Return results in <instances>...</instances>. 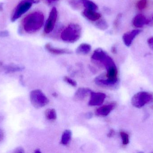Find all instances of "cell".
Masks as SVG:
<instances>
[{
	"instance_id": "cell-25",
	"label": "cell",
	"mask_w": 153,
	"mask_h": 153,
	"mask_svg": "<svg viewBox=\"0 0 153 153\" xmlns=\"http://www.w3.org/2000/svg\"><path fill=\"white\" fill-rule=\"evenodd\" d=\"M64 81L67 82V83L69 84L70 85H71L73 87H75L77 86V83H76V81L74 79L68 77V76H65L64 77Z\"/></svg>"
},
{
	"instance_id": "cell-12",
	"label": "cell",
	"mask_w": 153,
	"mask_h": 153,
	"mask_svg": "<svg viewBox=\"0 0 153 153\" xmlns=\"http://www.w3.org/2000/svg\"><path fill=\"white\" fill-rule=\"evenodd\" d=\"M149 19L143 14H138L135 16L132 21V24L134 27L137 28H141L145 25H148Z\"/></svg>"
},
{
	"instance_id": "cell-6",
	"label": "cell",
	"mask_w": 153,
	"mask_h": 153,
	"mask_svg": "<svg viewBox=\"0 0 153 153\" xmlns=\"http://www.w3.org/2000/svg\"><path fill=\"white\" fill-rule=\"evenodd\" d=\"M58 12L56 7H53L49 13L48 19L45 25V31L46 34L50 33L53 30L57 20Z\"/></svg>"
},
{
	"instance_id": "cell-18",
	"label": "cell",
	"mask_w": 153,
	"mask_h": 153,
	"mask_svg": "<svg viewBox=\"0 0 153 153\" xmlns=\"http://www.w3.org/2000/svg\"><path fill=\"white\" fill-rule=\"evenodd\" d=\"M94 25L97 28L101 30H106L108 28V25L107 22L102 18L94 22Z\"/></svg>"
},
{
	"instance_id": "cell-14",
	"label": "cell",
	"mask_w": 153,
	"mask_h": 153,
	"mask_svg": "<svg viewBox=\"0 0 153 153\" xmlns=\"http://www.w3.org/2000/svg\"><path fill=\"white\" fill-rule=\"evenodd\" d=\"M1 66H2L4 71L6 74L13 73L16 72H21L24 69L23 66L18 65L10 64L4 65L2 64Z\"/></svg>"
},
{
	"instance_id": "cell-27",
	"label": "cell",
	"mask_w": 153,
	"mask_h": 153,
	"mask_svg": "<svg viewBox=\"0 0 153 153\" xmlns=\"http://www.w3.org/2000/svg\"><path fill=\"white\" fill-rule=\"evenodd\" d=\"M13 152L15 153H23L25 152V151H24V149L22 147L19 146V147H17L16 149H14Z\"/></svg>"
},
{
	"instance_id": "cell-8",
	"label": "cell",
	"mask_w": 153,
	"mask_h": 153,
	"mask_svg": "<svg viewBox=\"0 0 153 153\" xmlns=\"http://www.w3.org/2000/svg\"><path fill=\"white\" fill-rule=\"evenodd\" d=\"M142 31L140 29H134L125 33L122 37V40L125 45L127 47L130 46L134 39Z\"/></svg>"
},
{
	"instance_id": "cell-26",
	"label": "cell",
	"mask_w": 153,
	"mask_h": 153,
	"mask_svg": "<svg viewBox=\"0 0 153 153\" xmlns=\"http://www.w3.org/2000/svg\"><path fill=\"white\" fill-rule=\"evenodd\" d=\"M147 43L149 47L153 51V37H151L147 40Z\"/></svg>"
},
{
	"instance_id": "cell-19",
	"label": "cell",
	"mask_w": 153,
	"mask_h": 153,
	"mask_svg": "<svg viewBox=\"0 0 153 153\" xmlns=\"http://www.w3.org/2000/svg\"><path fill=\"white\" fill-rule=\"evenodd\" d=\"M46 118L49 120H55L57 118L56 111L54 109H48L45 112Z\"/></svg>"
},
{
	"instance_id": "cell-9",
	"label": "cell",
	"mask_w": 153,
	"mask_h": 153,
	"mask_svg": "<svg viewBox=\"0 0 153 153\" xmlns=\"http://www.w3.org/2000/svg\"><path fill=\"white\" fill-rule=\"evenodd\" d=\"M82 15L88 20L94 22L102 18L100 13L96 11L88 9H85L83 10L82 12Z\"/></svg>"
},
{
	"instance_id": "cell-30",
	"label": "cell",
	"mask_w": 153,
	"mask_h": 153,
	"mask_svg": "<svg viewBox=\"0 0 153 153\" xmlns=\"http://www.w3.org/2000/svg\"><path fill=\"white\" fill-rule=\"evenodd\" d=\"M114 134H115V131H114V130L113 129H111L108 134V137H112V136H114Z\"/></svg>"
},
{
	"instance_id": "cell-34",
	"label": "cell",
	"mask_w": 153,
	"mask_h": 153,
	"mask_svg": "<svg viewBox=\"0 0 153 153\" xmlns=\"http://www.w3.org/2000/svg\"><path fill=\"white\" fill-rule=\"evenodd\" d=\"M56 1H57V0H47V1L49 3H53V2Z\"/></svg>"
},
{
	"instance_id": "cell-23",
	"label": "cell",
	"mask_w": 153,
	"mask_h": 153,
	"mask_svg": "<svg viewBox=\"0 0 153 153\" xmlns=\"http://www.w3.org/2000/svg\"><path fill=\"white\" fill-rule=\"evenodd\" d=\"M120 135L122 138V143L124 145H127L129 143V136L126 133L124 132L120 133Z\"/></svg>"
},
{
	"instance_id": "cell-33",
	"label": "cell",
	"mask_w": 153,
	"mask_h": 153,
	"mask_svg": "<svg viewBox=\"0 0 153 153\" xmlns=\"http://www.w3.org/2000/svg\"><path fill=\"white\" fill-rule=\"evenodd\" d=\"M3 4L2 3H0V11H2L3 9Z\"/></svg>"
},
{
	"instance_id": "cell-29",
	"label": "cell",
	"mask_w": 153,
	"mask_h": 153,
	"mask_svg": "<svg viewBox=\"0 0 153 153\" xmlns=\"http://www.w3.org/2000/svg\"><path fill=\"white\" fill-rule=\"evenodd\" d=\"M4 134L2 129L0 128V142H2L4 138Z\"/></svg>"
},
{
	"instance_id": "cell-15",
	"label": "cell",
	"mask_w": 153,
	"mask_h": 153,
	"mask_svg": "<svg viewBox=\"0 0 153 153\" xmlns=\"http://www.w3.org/2000/svg\"><path fill=\"white\" fill-rule=\"evenodd\" d=\"M91 46L87 43H82L76 49V53L80 55H86L91 52Z\"/></svg>"
},
{
	"instance_id": "cell-28",
	"label": "cell",
	"mask_w": 153,
	"mask_h": 153,
	"mask_svg": "<svg viewBox=\"0 0 153 153\" xmlns=\"http://www.w3.org/2000/svg\"><path fill=\"white\" fill-rule=\"evenodd\" d=\"M9 36V32L7 31H4L0 32V37H6Z\"/></svg>"
},
{
	"instance_id": "cell-17",
	"label": "cell",
	"mask_w": 153,
	"mask_h": 153,
	"mask_svg": "<svg viewBox=\"0 0 153 153\" xmlns=\"http://www.w3.org/2000/svg\"><path fill=\"white\" fill-rule=\"evenodd\" d=\"M71 131L70 130H65L63 133L61 137V143L63 145H67L70 143L72 138Z\"/></svg>"
},
{
	"instance_id": "cell-10",
	"label": "cell",
	"mask_w": 153,
	"mask_h": 153,
	"mask_svg": "<svg viewBox=\"0 0 153 153\" xmlns=\"http://www.w3.org/2000/svg\"><path fill=\"white\" fill-rule=\"evenodd\" d=\"M116 106V103H111L108 105H104L100 107L96 110V115L99 116H108L115 108Z\"/></svg>"
},
{
	"instance_id": "cell-31",
	"label": "cell",
	"mask_w": 153,
	"mask_h": 153,
	"mask_svg": "<svg viewBox=\"0 0 153 153\" xmlns=\"http://www.w3.org/2000/svg\"><path fill=\"white\" fill-rule=\"evenodd\" d=\"M111 52H112V53H113V54H116V53H117V49L116 47L113 46L111 48Z\"/></svg>"
},
{
	"instance_id": "cell-13",
	"label": "cell",
	"mask_w": 153,
	"mask_h": 153,
	"mask_svg": "<svg viewBox=\"0 0 153 153\" xmlns=\"http://www.w3.org/2000/svg\"><path fill=\"white\" fill-rule=\"evenodd\" d=\"M91 92L92 91L89 88H79L74 94V99L77 101L83 100L88 95H90Z\"/></svg>"
},
{
	"instance_id": "cell-35",
	"label": "cell",
	"mask_w": 153,
	"mask_h": 153,
	"mask_svg": "<svg viewBox=\"0 0 153 153\" xmlns=\"http://www.w3.org/2000/svg\"><path fill=\"white\" fill-rule=\"evenodd\" d=\"M35 153H40L41 152H40V150H39V149H36V150L35 151Z\"/></svg>"
},
{
	"instance_id": "cell-20",
	"label": "cell",
	"mask_w": 153,
	"mask_h": 153,
	"mask_svg": "<svg viewBox=\"0 0 153 153\" xmlns=\"http://www.w3.org/2000/svg\"><path fill=\"white\" fill-rule=\"evenodd\" d=\"M83 7L85 9H90L96 11L98 9L97 5L94 2L90 0H82Z\"/></svg>"
},
{
	"instance_id": "cell-4",
	"label": "cell",
	"mask_w": 153,
	"mask_h": 153,
	"mask_svg": "<svg viewBox=\"0 0 153 153\" xmlns=\"http://www.w3.org/2000/svg\"><path fill=\"white\" fill-rule=\"evenodd\" d=\"M153 102V94L147 92L143 91L135 94L132 99L133 106L137 108H141L146 104Z\"/></svg>"
},
{
	"instance_id": "cell-16",
	"label": "cell",
	"mask_w": 153,
	"mask_h": 153,
	"mask_svg": "<svg viewBox=\"0 0 153 153\" xmlns=\"http://www.w3.org/2000/svg\"><path fill=\"white\" fill-rule=\"evenodd\" d=\"M107 53L102 50V49L99 48L94 50L92 55L91 59L94 61H100L103 59V57L107 55Z\"/></svg>"
},
{
	"instance_id": "cell-1",
	"label": "cell",
	"mask_w": 153,
	"mask_h": 153,
	"mask_svg": "<svg viewBox=\"0 0 153 153\" xmlns=\"http://www.w3.org/2000/svg\"><path fill=\"white\" fill-rule=\"evenodd\" d=\"M44 14L41 12L35 11L25 17L22 22L23 29L28 33H34L39 30L44 23Z\"/></svg>"
},
{
	"instance_id": "cell-5",
	"label": "cell",
	"mask_w": 153,
	"mask_h": 153,
	"mask_svg": "<svg viewBox=\"0 0 153 153\" xmlns=\"http://www.w3.org/2000/svg\"><path fill=\"white\" fill-rule=\"evenodd\" d=\"M39 0H22L17 5L15 12L11 18L12 22H15L16 20L27 12L32 6L33 4L39 2Z\"/></svg>"
},
{
	"instance_id": "cell-2",
	"label": "cell",
	"mask_w": 153,
	"mask_h": 153,
	"mask_svg": "<svg viewBox=\"0 0 153 153\" xmlns=\"http://www.w3.org/2000/svg\"><path fill=\"white\" fill-rule=\"evenodd\" d=\"M82 34V28L77 23H71L64 29L61 34L62 40L66 43H74L78 40Z\"/></svg>"
},
{
	"instance_id": "cell-32",
	"label": "cell",
	"mask_w": 153,
	"mask_h": 153,
	"mask_svg": "<svg viewBox=\"0 0 153 153\" xmlns=\"http://www.w3.org/2000/svg\"><path fill=\"white\" fill-rule=\"evenodd\" d=\"M148 25H150V26H153V16L152 19H149Z\"/></svg>"
},
{
	"instance_id": "cell-7",
	"label": "cell",
	"mask_w": 153,
	"mask_h": 153,
	"mask_svg": "<svg viewBox=\"0 0 153 153\" xmlns=\"http://www.w3.org/2000/svg\"><path fill=\"white\" fill-rule=\"evenodd\" d=\"M106 98L105 93L91 92L90 94L89 105L91 106H100L104 102Z\"/></svg>"
},
{
	"instance_id": "cell-3",
	"label": "cell",
	"mask_w": 153,
	"mask_h": 153,
	"mask_svg": "<svg viewBox=\"0 0 153 153\" xmlns=\"http://www.w3.org/2000/svg\"><path fill=\"white\" fill-rule=\"evenodd\" d=\"M30 99L32 106L36 109L43 107L49 102L48 98L40 90L31 91L30 93Z\"/></svg>"
},
{
	"instance_id": "cell-22",
	"label": "cell",
	"mask_w": 153,
	"mask_h": 153,
	"mask_svg": "<svg viewBox=\"0 0 153 153\" xmlns=\"http://www.w3.org/2000/svg\"><path fill=\"white\" fill-rule=\"evenodd\" d=\"M148 0H139L136 4L137 9L140 10H142L145 9L147 6Z\"/></svg>"
},
{
	"instance_id": "cell-11",
	"label": "cell",
	"mask_w": 153,
	"mask_h": 153,
	"mask_svg": "<svg viewBox=\"0 0 153 153\" xmlns=\"http://www.w3.org/2000/svg\"><path fill=\"white\" fill-rule=\"evenodd\" d=\"M45 48L47 51L53 54L61 55L64 54H71L72 51L67 49H60L55 48L51 44L48 43L45 46Z\"/></svg>"
},
{
	"instance_id": "cell-24",
	"label": "cell",
	"mask_w": 153,
	"mask_h": 153,
	"mask_svg": "<svg viewBox=\"0 0 153 153\" xmlns=\"http://www.w3.org/2000/svg\"><path fill=\"white\" fill-rule=\"evenodd\" d=\"M122 17V14L121 13H119L116 17V19L114 20V23H113V26H114V28L115 29H117L119 27Z\"/></svg>"
},
{
	"instance_id": "cell-21",
	"label": "cell",
	"mask_w": 153,
	"mask_h": 153,
	"mask_svg": "<svg viewBox=\"0 0 153 153\" xmlns=\"http://www.w3.org/2000/svg\"><path fill=\"white\" fill-rule=\"evenodd\" d=\"M69 4L74 10H78L84 8L82 0H70Z\"/></svg>"
}]
</instances>
